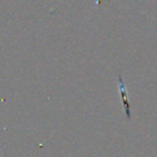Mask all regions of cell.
<instances>
[{
  "label": "cell",
  "mask_w": 157,
  "mask_h": 157,
  "mask_svg": "<svg viewBox=\"0 0 157 157\" xmlns=\"http://www.w3.org/2000/svg\"><path fill=\"white\" fill-rule=\"evenodd\" d=\"M118 78V93H120V97H121V102H122L123 107L125 108V114H126V118L127 120H130L131 118V107L130 103H129V99H128V95H127V90L125 87V84L123 78L121 75L117 76Z\"/></svg>",
  "instance_id": "cell-1"
}]
</instances>
